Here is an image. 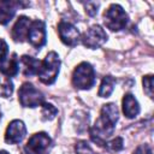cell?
<instances>
[{"mask_svg": "<svg viewBox=\"0 0 154 154\" xmlns=\"http://www.w3.org/2000/svg\"><path fill=\"white\" fill-rule=\"evenodd\" d=\"M118 119H119V112L117 105L113 102L103 105L101 107L100 117L96 119L95 124L89 130L91 141L103 148L106 140L113 135Z\"/></svg>", "mask_w": 154, "mask_h": 154, "instance_id": "1", "label": "cell"}, {"mask_svg": "<svg viewBox=\"0 0 154 154\" xmlns=\"http://www.w3.org/2000/svg\"><path fill=\"white\" fill-rule=\"evenodd\" d=\"M60 58L59 55L52 51L49 52L43 60H41L40 63V67H38V71H37V77L40 79V82H42L43 84H53L59 75V71H60Z\"/></svg>", "mask_w": 154, "mask_h": 154, "instance_id": "2", "label": "cell"}, {"mask_svg": "<svg viewBox=\"0 0 154 154\" xmlns=\"http://www.w3.org/2000/svg\"><path fill=\"white\" fill-rule=\"evenodd\" d=\"M72 85L76 89L88 90L94 87L96 82V73L91 64L83 61L78 64L72 72Z\"/></svg>", "mask_w": 154, "mask_h": 154, "instance_id": "3", "label": "cell"}, {"mask_svg": "<svg viewBox=\"0 0 154 154\" xmlns=\"http://www.w3.org/2000/svg\"><path fill=\"white\" fill-rule=\"evenodd\" d=\"M103 23L109 30L120 31L126 28L129 23V14L120 5L112 4L103 13Z\"/></svg>", "mask_w": 154, "mask_h": 154, "instance_id": "4", "label": "cell"}, {"mask_svg": "<svg viewBox=\"0 0 154 154\" xmlns=\"http://www.w3.org/2000/svg\"><path fill=\"white\" fill-rule=\"evenodd\" d=\"M18 100L23 107L35 108L45 103V95L32 83L25 82L18 90Z\"/></svg>", "mask_w": 154, "mask_h": 154, "instance_id": "5", "label": "cell"}, {"mask_svg": "<svg viewBox=\"0 0 154 154\" xmlns=\"http://www.w3.org/2000/svg\"><path fill=\"white\" fill-rule=\"evenodd\" d=\"M53 147V141L46 132L34 134L23 148V154H48Z\"/></svg>", "mask_w": 154, "mask_h": 154, "instance_id": "6", "label": "cell"}, {"mask_svg": "<svg viewBox=\"0 0 154 154\" xmlns=\"http://www.w3.org/2000/svg\"><path fill=\"white\" fill-rule=\"evenodd\" d=\"M107 38L108 36L102 26L99 24H94L81 36V42L89 49H96L100 48L107 41Z\"/></svg>", "mask_w": 154, "mask_h": 154, "instance_id": "7", "label": "cell"}, {"mask_svg": "<svg viewBox=\"0 0 154 154\" xmlns=\"http://www.w3.org/2000/svg\"><path fill=\"white\" fill-rule=\"evenodd\" d=\"M26 41L36 49H41L47 41V31H46V24L41 19H34L31 20Z\"/></svg>", "mask_w": 154, "mask_h": 154, "instance_id": "8", "label": "cell"}, {"mask_svg": "<svg viewBox=\"0 0 154 154\" xmlns=\"http://www.w3.org/2000/svg\"><path fill=\"white\" fill-rule=\"evenodd\" d=\"M58 35L61 42L69 47H76L81 42V34L78 29L70 22L61 19L58 23Z\"/></svg>", "mask_w": 154, "mask_h": 154, "instance_id": "9", "label": "cell"}, {"mask_svg": "<svg viewBox=\"0 0 154 154\" xmlns=\"http://www.w3.org/2000/svg\"><path fill=\"white\" fill-rule=\"evenodd\" d=\"M26 135V126L19 119H13L6 129L5 132V142L8 144L20 143Z\"/></svg>", "mask_w": 154, "mask_h": 154, "instance_id": "10", "label": "cell"}, {"mask_svg": "<svg viewBox=\"0 0 154 154\" xmlns=\"http://www.w3.org/2000/svg\"><path fill=\"white\" fill-rule=\"evenodd\" d=\"M29 4H24L23 1L17 0H0V24L6 25L12 20L17 10L20 7H26Z\"/></svg>", "mask_w": 154, "mask_h": 154, "instance_id": "11", "label": "cell"}, {"mask_svg": "<svg viewBox=\"0 0 154 154\" xmlns=\"http://www.w3.org/2000/svg\"><path fill=\"white\" fill-rule=\"evenodd\" d=\"M31 24V19L26 16H19L17 22L14 23L12 30H11V36L14 42H24L26 41L28 31Z\"/></svg>", "mask_w": 154, "mask_h": 154, "instance_id": "12", "label": "cell"}, {"mask_svg": "<svg viewBox=\"0 0 154 154\" xmlns=\"http://www.w3.org/2000/svg\"><path fill=\"white\" fill-rule=\"evenodd\" d=\"M122 105H123V113L129 119H132L136 116H138V113L141 111L138 101L130 93H128V94L124 95V97L122 100Z\"/></svg>", "mask_w": 154, "mask_h": 154, "instance_id": "13", "label": "cell"}, {"mask_svg": "<svg viewBox=\"0 0 154 154\" xmlns=\"http://www.w3.org/2000/svg\"><path fill=\"white\" fill-rule=\"evenodd\" d=\"M18 72H19V58L16 53H12L11 57L5 59L0 64V73L11 78L17 76Z\"/></svg>", "mask_w": 154, "mask_h": 154, "instance_id": "14", "label": "cell"}, {"mask_svg": "<svg viewBox=\"0 0 154 154\" xmlns=\"http://www.w3.org/2000/svg\"><path fill=\"white\" fill-rule=\"evenodd\" d=\"M40 63H41V60H37L34 57L22 55L19 58V67L22 66V73L25 77H31L34 75H37Z\"/></svg>", "mask_w": 154, "mask_h": 154, "instance_id": "15", "label": "cell"}, {"mask_svg": "<svg viewBox=\"0 0 154 154\" xmlns=\"http://www.w3.org/2000/svg\"><path fill=\"white\" fill-rule=\"evenodd\" d=\"M114 87H116V78L111 75H106V76L102 77L97 95L100 97H108L113 93Z\"/></svg>", "mask_w": 154, "mask_h": 154, "instance_id": "16", "label": "cell"}, {"mask_svg": "<svg viewBox=\"0 0 154 154\" xmlns=\"http://www.w3.org/2000/svg\"><path fill=\"white\" fill-rule=\"evenodd\" d=\"M42 109H41V116L43 120H52L55 118V116L58 114V108L55 106H53L52 103L45 102L42 103Z\"/></svg>", "mask_w": 154, "mask_h": 154, "instance_id": "17", "label": "cell"}, {"mask_svg": "<svg viewBox=\"0 0 154 154\" xmlns=\"http://www.w3.org/2000/svg\"><path fill=\"white\" fill-rule=\"evenodd\" d=\"M13 93V83L8 77L0 78V95L2 97H10Z\"/></svg>", "mask_w": 154, "mask_h": 154, "instance_id": "18", "label": "cell"}, {"mask_svg": "<svg viewBox=\"0 0 154 154\" xmlns=\"http://www.w3.org/2000/svg\"><path fill=\"white\" fill-rule=\"evenodd\" d=\"M103 148L108 152H112V153H116V152H120L123 148H124V141L122 137H116L111 141H106Z\"/></svg>", "mask_w": 154, "mask_h": 154, "instance_id": "19", "label": "cell"}, {"mask_svg": "<svg viewBox=\"0 0 154 154\" xmlns=\"http://www.w3.org/2000/svg\"><path fill=\"white\" fill-rule=\"evenodd\" d=\"M75 152L77 154H97L93 150V148L89 146L87 141H78L75 144Z\"/></svg>", "mask_w": 154, "mask_h": 154, "instance_id": "20", "label": "cell"}, {"mask_svg": "<svg viewBox=\"0 0 154 154\" xmlns=\"http://www.w3.org/2000/svg\"><path fill=\"white\" fill-rule=\"evenodd\" d=\"M142 83H143V90L144 93L152 99L153 97V76L152 75H147L142 78Z\"/></svg>", "mask_w": 154, "mask_h": 154, "instance_id": "21", "label": "cell"}, {"mask_svg": "<svg viewBox=\"0 0 154 154\" xmlns=\"http://www.w3.org/2000/svg\"><path fill=\"white\" fill-rule=\"evenodd\" d=\"M99 2H94V1H89L87 4H84V8H85V12L90 16V17H94L95 14H97V8H99Z\"/></svg>", "mask_w": 154, "mask_h": 154, "instance_id": "22", "label": "cell"}, {"mask_svg": "<svg viewBox=\"0 0 154 154\" xmlns=\"http://www.w3.org/2000/svg\"><path fill=\"white\" fill-rule=\"evenodd\" d=\"M8 54V45L4 38H0V64L7 58Z\"/></svg>", "mask_w": 154, "mask_h": 154, "instance_id": "23", "label": "cell"}, {"mask_svg": "<svg viewBox=\"0 0 154 154\" xmlns=\"http://www.w3.org/2000/svg\"><path fill=\"white\" fill-rule=\"evenodd\" d=\"M132 154H153V150L149 144H141L134 150Z\"/></svg>", "mask_w": 154, "mask_h": 154, "instance_id": "24", "label": "cell"}, {"mask_svg": "<svg viewBox=\"0 0 154 154\" xmlns=\"http://www.w3.org/2000/svg\"><path fill=\"white\" fill-rule=\"evenodd\" d=\"M0 154H10V153L6 152V150H0Z\"/></svg>", "mask_w": 154, "mask_h": 154, "instance_id": "25", "label": "cell"}, {"mask_svg": "<svg viewBox=\"0 0 154 154\" xmlns=\"http://www.w3.org/2000/svg\"><path fill=\"white\" fill-rule=\"evenodd\" d=\"M0 119H1V111H0Z\"/></svg>", "mask_w": 154, "mask_h": 154, "instance_id": "26", "label": "cell"}]
</instances>
